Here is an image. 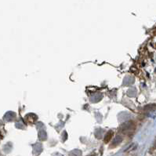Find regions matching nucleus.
I'll return each mask as SVG.
<instances>
[{
    "label": "nucleus",
    "instance_id": "nucleus-2",
    "mask_svg": "<svg viewBox=\"0 0 156 156\" xmlns=\"http://www.w3.org/2000/svg\"><path fill=\"white\" fill-rule=\"evenodd\" d=\"M154 148L156 149V140H155V144H154Z\"/></svg>",
    "mask_w": 156,
    "mask_h": 156
},
{
    "label": "nucleus",
    "instance_id": "nucleus-3",
    "mask_svg": "<svg viewBox=\"0 0 156 156\" xmlns=\"http://www.w3.org/2000/svg\"><path fill=\"white\" fill-rule=\"evenodd\" d=\"M90 156H94V155H90Z\"/></svg>",
    "mask_w": 156,
    "mask_h": 156
},
{
    "label": "nucleus",
    "instance_id": "nucleus-1",
    "mask_svg": "<svg viewBox=\"0 0 156 156\" xmlns=\"http://www.w3.org/2000/svg\"><path fill=\"white\" fill-rule=\"evenodd\" d=\"M113 134H114V133L112 132V131H109V132L107 133V134L105 135V137H104V143H108L109 141H110L111 140V138H112V137H113Z\"/></svg>",
    "mask_w": 156,
    "mask_h": 156
}]
</instances>
